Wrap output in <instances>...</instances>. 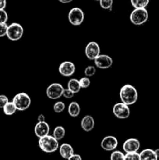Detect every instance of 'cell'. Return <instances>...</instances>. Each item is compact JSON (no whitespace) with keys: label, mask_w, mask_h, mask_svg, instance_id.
Here are the masks:
<instances>
[{"label":"cell","mask_w":159,"mask_h":160,"mask_svg":"<svg viewBox=\"0 0 159 160\" xmlns=\"http://www.w3.org/2000/svg\"><path fill=\"white\" fill-rule=\"evenodd\" d=\"M119 98L121 102L127 106H131L136 103L138 99V92L134 86L131 84H125L120 88Z\"/></svg>","instance_id":"obj_1"},{"label":"cell","mask_w":159,"mask_h":160,"mask_svg":"<svg viewBox=\"0 0 159 160\" xmlns=\"http://www.w3.org/2000/svg\"><path fill=\"white\" fill-rule=\"evenodd\" d=\"M38 146L44 152L52 153L59 149V141L56 140L52 135L48 134V135L39 138Z\"/></svg>","instance_id":"obj_2"},{"label":"cell","mask_w":159,"mask_h":160,"mask_svg":"<svg viewBox=\"0 0 159 160\" xmlns=\"http://www.w3.org/2000/svg\"><path fill=\"white\" fill-rule=\"evenodd\" d=\"M12 102L19 111L26 110L31 104V97L25 92H20L17 94L12 98Z\"/></svg>","instance_id":"obj_3"},{"label":"cell","mask_w":159,"mask_h":160,"mask_svg":"<svg viewBox=\"0 0 159 160\" xmlns=\"http://www.w3.org/2000/svg\"><path fill=\"white\" fill-rule=\"evenodd\" d=\"M129 20L136 26L143 24L148 20L147 10L146 9H134L129 16Z\"/></svg>","instance_id":"obj_4"},{"label":"cell","mask_w":159,"mask_h":160,"mask_svg":"<svg viewBox=\"0 0 159 160\" xmlns=\"http://www.w3.org/2000/svg\"><path fill=\"white\" fill-rule=\"evenodd\" d=\"M23 28L20 23H12L8 26L7 33L6 36L11 41H18L23 37Z\"/></svg>","instance_id":"obj_5"},{"label":"cell","mask_w":159,"mask_h":160,"mask_svg":"<svg viewBox=\"0 0 159 160\" xmlns=\"http://www.w3.org/2000/svg\"><path fill=\"white\" fill-rule=\"evenodd\" d=\"M70 23L73 26H80L82 24L84 20V11L79 7H74L70 9L68 14Z\"/></svg>","instance_id":"obj_6"},{"label":"cell","mask_w":159,"mask_h":160,"mask_svg":"<svg viewBox=\"0 0 159 160\" xmlns=\"http://www.w3.org/2000/svg\"><path fill=\"white\" fill-rule=\"evenodd\" d=\"M112 112L115 117L120 120L127 119L130 116V109L129 106L124 104L123 102H118L114 105Z\"/></svg>","instance_id":"obj_7"},{"label":"cell","mask_w":159,"mask_h":160,"mask_svg":"<svg viewBox=\"0 0 159 160\" xmlns=\"http://www.w3.org/2000/svg\"><path fill=\"white\" fill-rule=\"evenodd\" d=\"M64 88L59 83H53L50 84L46 89V95L50 99H59L62 96Z\"/></svg>","instance_id":"obj_8"},{"label":"cell","mask_w":159,"mask_h":160,"mask_svg":"<svg viewBox=\"0 0 159 160\" xmlns=\"http://www.w3.org/2000/svg\"><path fill=\"white\" fill-rule=\"evenodd\" d=\"M118 144V140L115 136L108 135L101 140V147L104 151L113 152L116 149Z\"/></svg>","instance_id":"obj_9"},{"label":"cell","mask_w":159,"mask_h":160,"mask_svg":"<svg viewBox=\"0 0 159 160\" xmlns=\"http://www.w3.org/2000/svg\"><path fill=\"white\" fill-rule=\"evenodd\" d=\"M100 46L96 42H90L86 45L85 55L90 60H94L100 55Z\"/></svg>","instance_id":"obj_10"},{"label":"cell","mask_w":159,"mask_h":160,"mask_svg":"<svg viewBox=\"0 0 159 160\" xmlns=\"http://www.w3.org/2000/svg\"><path fill=\"white\" fill-rule=\"evenodd\" d=\"M94 61L96 67L101 69V70H106V69L110 68L113 63V59L108 55L100 54Z\"/></svg>","instance_id":"obj_11"},{"label":"cell","mask_w":159,"mask_h":160,"mask_svg":"<svg viewBox=\"0 0 159 160\" xmlns=\"http://www.w3.org/2000/svg\"><path fill=\"white\" fill-rule=\"evenodd\" d=\"M76 71V66L70 61H64L59 65V72L63 77H71Z\"/></svg>","instance_id":"obj_12"},{"label":"cell","mask_w":159,"mask_h":160,"mask_svg":"<svg viewBox=\"0 0 159 160\" xmlns=\"http://www.w3.org/2000/svg\"><path fill=\"white\" fill-rule=\"evenodd\" d=\"M140 148V141L137 138H129L123 145V151L126 153L137 152Z\"/></svg>","instance_id":"obj_13"},{"label":"cell","mask_w":159,"mask_h":160,"mask_svg":"<svg viewBox=\"0 0 159 160\" xmlns=\"http://www.w3.org/2000/svg\"><path fill=\"white\" fill-rule=\"evenodd\" d=\"M50 127L46 121L37 122L34 127V134L38 138L49 134Z\"/></svg>","instance_id":"obj_14"},{"label":"cell","mask_w":159,"mask_h":160,"mask_svg":"<svg viewBox=\"0 0 159 160\" xmlns=\"http://www.w3.org/2000/svg\"><path fill=\"white\" fill-rule=\"evenodd\" d=\"M81 128L84 130L86 132H90L94 129L95 125L94 120L93 117L90 115H87L81 120L80 122Z\"/></svg>","instance_id":"obj_15"},{"label":"cell","mask_w":159,"mask_h":160,"mask_svg":"<svg viewBox=\"0 0 159 160\" xmlns=\"http://www.w3.org/2000/svg\"><path fill=\"white\" fill-rule=\"evenodd\" d=\"M59 150L60 156L65 159H68L69 158L71 157V156L74 154L73 148L72 147L71 145H70V144H62V145L59 146Z\"/></svg>","instance_id":"obj_16"},{"label":"cell","mask_w":159,"mask_h":160,"mask_svg":"<svg viewBox=\"0 0 159 160\" xmlns=\"http://www.w3.org/2000/svg\"><path fill=\"white\" fill-rule=\"evenodd\" d=\"M140 160H157L158 158L156 156L154 150L151 148H146L140 152Z\"/></svg>","instance_id":"obj_17"},{"label":"cell","mask_w":159,"mask_h":160,"mask_svg":"<svg viewBox=\"0 0 159 160\" xmlns=\"http://www.w3.org/2000/svg\"><path fill=\"white\" fill-rule=\"evenodd\" d=\"M80 106L79 103L76 102H72L68 106V112L70 114V117H76L80 115Z\"/></svg>","instance_id":"obj_18"},{"label":"cell","mask_w":159,"mask_h":160,"mask_svg":"<svg viewBox=\"0 0 159 160\" xmlns=\"http://www.w3.org/2000/svg\"><path fill=\"white\" fill-rule=\"evenodd\" d=\"M67 88L70 89L73 93H78L81 90V86L80 84V81L77 79L72 78L67 83Z\"/></svg>","instance_id":"obj_19"},{"label":"cell","mask_w":159,"mask_h":160,"mask_svg":"<svg viewBox=\"0 0 159 160\" xmlns=\"http://www.w3.org/2000/svg\"><path fill=\"white\" fill-rule=\"evenodd\" d=\"M65 135V130L63 127L62 126H57L54 129L52 133V136L56 139L57 141L62 140Z\"/></svg>","instance_id":"obj_20"},{"label":"cell","mask_w":159,"mask_h":160,"mask_svg":"<svg viewBox=\"0 0 159 160\" xmlns=\"http://www.w3.org/2000/svg\"><path fill=\"white\" fill-rule=\"evenodd\" d=\"M3 112L7 116H12L17 112V108H16L15 105L12 102H9L6 106L3 107Z\"/></svg>","instance_id":"obj_21"},{"label":"cell","mask_w":159,"mask_h":160,"mask_svg":"<svg viewBox=\"0 0 159 160\" xmlns=\"http://www.w3.org/2000/svg\"><path fill=\"white\" fill-rule=\"evenodd\" d=\"M130 2L135 9H146L150 0H130Z\"/></svg>","instance_id":"obj_22"},{"label":"cell","mask_w":159,"mask_h":160,"mask_svg":"<svg viewBox=\"0 0 159 160\" xmlns=\"http://www.w3.org/2000/svg\"><path fill=\"white\" fill-rule=\"evenodd\" d=\"M65 109V105L63 102H56L55 103L53 106V110L56 113H61V112H63Z\"/></svg>","instance_id":"obj_23"},{"label":"cell","mask_w":159,"mask_h":160,"mask_svg":"<svg viewBox=\"0 0 159 160\" xmlns=\"http://www.w3.org/2000/svg\"><path fill=\"white\" fill-rule=\"evenodd\" d=\"M110 160H125V155L121 151L115 150L111 154Z\"/></svg>","instance_id":"obj_24"},{"label":"cell","mask_w":159,"mask_h":160,"mask_svg":"<svg viewBox=\"0 0 159 160\" xmlns=\"http://www.w3.org/2000/svg\"><path fill=\"white\" fill-rule=\"evenodd\" d=\"M100 6L104 9H111L113 5V0H100Z\"/></svg>","instance_id":"obj_25"},{"label":"cell","mask_w":159,"mask_h":160,"mask_svg":"<svg viewBox=\"0 0 159 160\" xmlns=\"http://www.w3.org/2000/svg\"><path fill=\"white\" fill-rule=\"evenodd\" d=\"M96 73V68L94 66H87L85 68V70H84V74H85V77H92Z\"/></svg>","instance_id":"obj_26"},{"label":"cell","mask_w":159,"mask_h":160,"mask_svg":"<svg viewBox=\"0 0 159 160\" xmlns=\"http://www.w3.org/2000/svg\"><path fill=\"white\" fill-rule=\"evenodd\" d=\"M125 160H140V153L138 152L126 153V155H125Z\"/></svg>","instance_id":"obj_27"},{"label":"cell","mask_w":159,"mask_h":160,"mask_svg":"<svg viewBox=\"0 0 159 160\" xmlns=\"http://www.w3.org/2000/svg\"><path fill=\"white\" fill-rule=\"evenodd\" d=\"M79 81L81 88H87L90 85V80L87 77H84V78H80Z\"/></svg>","instance_id":"obj_28"},{"label":"cell","mask_w":159,"mask_h":160,"mask_svg":"<svg viewBox=\"0 0 159 160\" xmlns=\"http://www.w3.org/2000/svg\"><path fill=\"white\" fill-rule=\"evenodd\" d=\"M8 20V14L5 9H0V23H6Z\"/></svg>","instance_id":"obj_29"},{"label":"cell","mask_w":159,"mask_h":160,"mask_svg":"<svg viewBox=\"0 0 159 160\" xmlns=\"http://www.w3.org/2000/svg\"><path fill=\"white\" fill-rule=\"evenodd\" d=\"M8 102H9V98L6 95H0V109H3V107Z\"/></svg>","instance_id":"obj_30"},{"label":"cell","mask_w":159,"mask_h":160,"mask_svg":"<svg viewBox=\"0 0 159 160\" xmlns=\"http://www.w3.org/2000/svg\"><path fill=\"white\" fill-rule=\"evenodd\" d=\"M8 30V25L6 23H0V37H4L6 35Z\"/></svg>","instance_id":"obj_31"},{"label":"cell","mask_w":159,"mask_h":160,"mask_svg":"<svg viewBox=\"0 0 159 160\" xmlns=\"http://www.w3.org/2000/svg\"><path fill=\"white\" fill-rule=\"evenodd\" d=\"M62 96L65 98H72L73 96H74V93H73L72 91H70V89H68V88L64 89Z\"/></svg>","instance_id":"obj_32"},{"label":"cell","mask_w":159,"mask_h":160,"mask_svg":"<svg viewBox=\"0 0 159 160\" xmlns=\"http://www.w3.org/2000/svg\"><path fill=\"white\" fill-rule=\"evenodd\" d=\"M67 160H82V157L79 154H73L71 157L69 158Z\"/></svg>","instance_id":"obj_33"},{"label":"cell","mask_w":159,"mask_h":160,"mask_svg":"<svg viewBox=\"0 0 159 160\" xmlns=\"http://www.w3.org/2000/svg\"><path fill=\"white\" fill-rule=\"evenodd\" d=\"M6 6V0H0V9H4Z\"/></svg>","instance_id":"obj_34"},{"label":"cell","mask_w":159,"mask_h":160,"mask_svg":"<svg viewBox=\"0 0 159 160\" xmlns=\"http://www.w3.org/2000/svg\"><path fill=\"white\" fill-rule=\"evenodd\" d=\"M44 121H45V115H43V114H40V115L38 116V117H37V122H44Z\"/></svg>","instance_id":"obj_35"},{"label":"cell","mask_w":159,"mask_h":160,"mask_svg":"<svg viewBox=\"0 0 159 160\" xmlns=\"http://www.w3.org/2000/svg\"><path fill=\"white\" fill-rule=\"evenodd\" d=\"M59 2H60L61 3H63V4H67V3H70L73 0H58Z\"/></svg>","instance_id":"obj_36"},{"label":"cell","mask_w":159,"mask_h":160,"mask_svg":"<svg viewBox=\"0 0 159 160\" xmlns=\"http://www.w3.org/2000/svg\"><path fill=\"white\" fill-rule=\"evenodd\" d=\"M154 152H155L156 156H157V158H159V148H157V149L154 150Z\"/></svg>","instance_id":"obj_37"},{"label":"cell","mask_w":159,"mask_h":160,"mask_svg":"<svg viewBox=\"0 0 159 160\" xmlns=\"http://www.w3.org/2000/svg\"><path fill=\"white\" fill-rule=\"evenodd\" d=\"M94 1H96V2H100V0H94Z\"/></svg>","instance_id":"obj_38"}]
</instances>
